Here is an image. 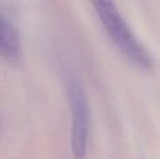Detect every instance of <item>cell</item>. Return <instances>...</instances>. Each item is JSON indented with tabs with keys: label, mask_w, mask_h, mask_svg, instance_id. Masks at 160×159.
I'll use <instances>...</instances> for the list:
<instances>
[{
	"label": "cell",
	"mask_w": 160,
	"mask_h": 159,
	"mask_svg": "<svg viewBox=\"0 0 160 159\" xmlns=\"http://www.w3.org/2000/svg\"><path fill=\"white\" fill-rule=\"evenodd\" d=\"M67 86L71 113V152L74 159H84L89 135L88 100L78 78L70 76L67 82Z\"/></svg>",
	"instance_id": "7a4b0ae2"
},
{
	"label": "cell",
	"mask_w": 160,
	"mask_h": 159,
	"mask_svg": "<svg viewBox=\"0 0 160 159\" xmlns=\"http://www.w3.org/2000/svg\"><path fill=\"white\" fill-rule=\"evenodd\" d=\"M0 51L3 58L8 63L16 64L22 53L19 30L14 22L5 13L1 14Z\"/></svg>",
	"instance_id": "3957f363"
},
{
	"label": "cell",
	"mask_w": 160,
	"mask_h": 159,
	"mask_svg": "<svg viewBox=\"0 0 160 159\" xmlns=\"http://www.w3.org/2000/svg\"><path fill=\"white\" fill-rule=\"evenodd\" d=\"M107 34L122 52L134 66L142 69H151L154 59L150 52L135 36L113 0H91Z\"/></svg>",
	"instance_id": "6da1fadb"
}]
</instances>
